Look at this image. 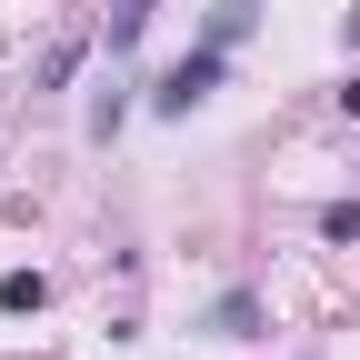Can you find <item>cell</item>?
I'll return each instance as SVG.
<instances>
[{
	"label": "cell",
	"mask_w": 360,
	"mask_h": 360,
	"mask_svg": "<svg viewBox=\"0 0 360 360\" xmlns=\"http://www.w3.org/2000/svg\"><path fill=\"white\" fill-rule=\"evenodd\" d=\"M80 51H90V40H60V51H51V60H40V90H60V80L80 70Z\"/></svg>",
	"instance_id": "5b68a950"
},
{
	"label": "cell",
	"mask_w": 360,
	"mask_h": 360,
	"mask_svg": "<svg viewBox=\"0 0 360 360\" xmlns=\"http://www.w3.org/2000/svg\"><path fill=\"white\" fill-rule=\"evenodd\" d=\"M210 321H220V340H250V330H260V300H250V290H231Z\"/></svg>",
	"instance_id": "7a4b0ae2"
},
{
	"label": "cell",
	"mask_w": 360,
	"mask_h": 360,
	"mask_svg": "<svg viewBox=\"0 0 360 360\" xmlns=\"http://www.w3.org/2000/svg\"><path fill=\"white\" fill-rule=\"evenodd\" d=\"M210 90H220V51H210V40H200V51H191V60H180V70H170V80L150 90V101H160V110L180 120V110H200V101H210Z\"/></svg>",
	"instance_id": "6da1fadb"
},
{
	"label": "cell",
	"mask_w": 360,
	"mask_h": 360,
	"mask_svg": "<svg viewBox=\"0 0 360 360\" xmlns=\"http://www.w3.org/2000/svg\"><path fill=\"white\" fill-rule=\"evenodd\" d=\"M51 300V281H40V270H11V281H0V310H40Z\"/></svg>",
	"instance_id": "277c9868"
},
{
	"label": "cell",
	"mask_w": 360,
	"mask_h": 360,
	"mask_svg": "<svg viewBox=\"0 0 360 360\" xmlns=\"http://www.w3.org/2000/svg\"><path fill=\"white\" fill-rule=\"evenodd\" d=\"M150 11H160V0H120V11H110V51H130V40L150 30Z\"/></svg>",
	"instance_id": "3957f363"
},
{
	"label": "cell",
	"mask_w": 360,
	"mask_h": 360,
	"mask_svg": "<svg viewBox=\"0 0 360 360\" xmlns=\"http://www.w3.org/2000/svg\"><path fill=\"white\" fill-rule=\"evenodd\" d=\"M350 51H360V11H350Z\"/></svg>",
	"instance_id": "52a82bcc"
},
{
	"label": "cell",
	"mask_w": 360,
	"mask_h": 360,
	"mask_svg": "<svg viewBox=\"0 0 360 360\" xmlns=\"http://www.w3.org/2000/svg\"><path fill=\"white\" fill-rule=\"evenodd\" d=\"M340 110H350V120H360V80H350V90H340Z\"/></svg>",
	"instance_id": "8992f818"
}]
</instances>
